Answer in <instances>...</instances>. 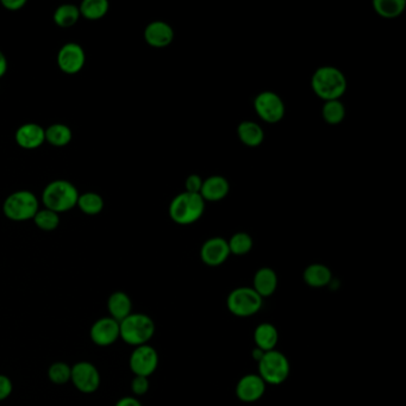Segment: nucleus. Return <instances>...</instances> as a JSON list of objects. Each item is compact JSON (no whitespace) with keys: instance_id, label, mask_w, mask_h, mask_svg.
Masks as SVG:
<instances>
[{"instance_id":"26","label":"nucleus","mask_w":406,"mask_h":406,"mask_svg":"<svg viewBox=\"0 0 406 406\" xmlns=\"http://www.w3.org/2000/svg\"><path fill=\"white\" fill-rule=\"evenodd\" d=\"M80 18V11H79L78 6L73 4H64L59 6L52 19L57 26L60 28H70L74 24H77Z\"/></svg>"},{"instance_id":"11","label":"nucleus","mask_w":406,"mask_h":406,"mask_svg":"<svg viewBox=\"0 0 406 406\" xmlns=\"http://www.w3.org/2000/svg\"><path fill=\"white\" fill-rule=\"evenodd\" d=\"M86 62V54L84 48L78 44L70 42L61 47L57 54V65L64 73L77 74L84 68Z\"/></svg>"},{"instance_id":"29","label":"nucleus","mask_w":406,"mask_h":406,"mask_svg":"<svg viewBox=\"0 0 406 406\" xmlns=\"http://www.w3.org/2000/svg\"><path fill=\"white\" fill-rule=\"evenodd\" d=\"M228 244L230 254L238 256L246 255L253 249V238L249 233L241 231L233 235V238L228 241Z\"/></svg>"},{"instance_id":"1","label":"nucleus","mask_w":406,"mask_h":406,"mask_svg":"<svg viewBox=\"0 0 406 406\" xmlns=\"http://www.w3.org/2000/svg\"><path fill=\"white\" fill-rule=\"evenodd\" d=\"M311 87L315 95L325 100H340L347 92L348 82L345 74L333 66H323L316 70L311 78Z\"/></svg>"},{"instance_id":"22","label":"nucleus","mask_w":406,"mask_h":406,"mask_svg":"<svg viewBox=\"0 0 406 406\" xmlns=\"http://www.w3.org/2000/svg\"><path fill=\"white\" fill-rule=\"evenodd\" d=\"M238 135L246 147L255 148L264 142V129L255 122L244 121L238 126Z\"/></svg>"},{"instance_id":"4","label":"nucleus","mask_w":406,"mask_h":406,"mask_svg":"<svg viewBox=\"0 0 406 406\" xmlns=\"http://www.w3.org/2000/svg\"><path fill=\"white\" fill-rule=\"evenodd\" d=\"M205 203L202 195L184 192L171 202L169 216L177 224H193L203 216Z\"/></svg>"},{"instance_id":"17","label":"nucleus","mask_w":406,"mask_h":406,"mask_svg":"<svg viewBox=\"0 0 406 406\" xmlns=\"http://www.w3.org/2000/svg\"><path fill=\"white\" fill-rule=\"evenodd\" d=\"M230 191V185L228 180L221 175H213L204 180L202 190L199 195L205 202H221L228 195Z\"/></svg>"},{"instance_id":"16","label":"nucleus","mask_w":406,"mask_h":406,"mask_svg":"<svg viewBox=\"0 0 406 406\" xmlns=\"http://www.w3.org/2000/svg\"><path fill=\"white\" fill-rule=\"evenodd\" d=\"M144 39L151 47L166 48L173 42L174 30L168 23L154 21L144 29Z\"/></svg>"},{"instance_id":"33","label":"nucleus","mask_w":406,"mask_h":406,"mask_svg":"<svg viewBox=\"0 0 406 406\" xmlns=\"http://www.w3.org/2000/svg\"><path fill=\"white\" fill-rule=\"evenodd\" d=\"M204 180L198 174H191L190 177L186 179L185 182V192L187 193H195L199 195L202 186H203Z\"/></svg>"},{"instance_id":"34","label":"nucleus","mask_w":406,"mask_h":406,"mask_svg":"<svg viewBox=\"0 0 406 406\" xmlns=\"http://www.w3.org/2000/svg\"><path fill=\"white\" fill-rule=\"evenodd\" d=\"M13 384L9 376L0 374V402L5 400L12 394Z\"/></svg>"},{"instance_id":"14","label":"nucleus","mask_w":406,"mask_h":406,"mask_svg":"<svg viewBox=\"0 0 406 406\" xmlns=\"http://www.w3.org/2000/svg\"><path fill=\"white\" fill-rule=\"evenodd\" d=\"M266 383L259 374H246L236 385V396L243 403H255L264 397Z\"/></svg>"},{"instance_id":"19","label":"nucleus","mask_w":406,"mask_h":406,"mask_svg":"<svg viewBox=\"0 0 406 406\" xmlns=\"http://www.w3.org/2000/svg\"><path fill=\"white\" fill-rule=\"evenodd\" d=\"M108 310L111 318L122 322L133 313V302L126 292L116 291L108 297Z\"/></svg>"},{"instance_id":"15","label":"nucleus","mask_w":406,"mask_h":406,"mask_svg":"<svg viewBox=\"0 0 406 406\" xmlns=\"http://www.w3.org/2000/svg\"><path fill=\"white\" fill-rule=\"evenodd\" d=\"M14 139L18 146L23 149H37L46 142V130L36 123H26L18 128Z\"/></svg>"},{"instance_id":"13","label":"nucleus","mask_w":406,"mask_h":406,"mask_svg":"<svg viewBox=\"0 0 406 406\" xmlns=\"http://www.w3.org/2000/svg\"><path fill=\"white\" fill-rule=\"evenodd\" d=\"M229 255L228 241L222 238H209L200 249V259L210 267H217L224 264Z\"/></svg>"},{"instance_id":"8","label":"nucleus","mask_w":406,"mask_h":406,"mask_svg":"<svg viewBox=\"0 0 406 406\" xmlns=\"http://www.w3.org/2000/svg\"><path fill=\"white\" fill-rule=\"evenodd\" d=\"M254 108L262 121L274 124L285 116V104L280 95L272 91L261 92L254 99Z\"/></svg>"},{"instance_id":"37","label":"nucleus","mask_w":406,"mask_h":406,"mask_svg":"<svg viewBox=\"0 0 406 406\" xmlns=\"http://www.w3.org/2000/svg\"><path fill=\"white\" fill-rule=\"evenodd\" d=\"M8 72V60L5 57L4 52L0 50V79L4 77Z\"/></svg>"},{"instance_id":"2","label":"nucleus","mask_w":406,"mask_h":406,"mask_svg":"<svg viewBox=\"0 0 406 406\" xmlns=\"http://www.w3.org/2000/svg\"><path fill=\"white\" fill-rule=\"evenodd\" d=\"M79 195L78 188L72 182L60 179L46 186L42 193V202L46 209L60 215L77 206Z\"/></svg>"},{"instance_id":"25","label":"nucleus","mask_w":406,"mask_h":406,"mask_svg":"<svg viewBox=\"0 0 406 406\" xmlns=\"http://www.w3.org/2000/svg\"><path fill=\"white\" fill-rule=\"evenodd\" d=\"M406 3L404 0H374L373 8L380 17L394 19L404 12Z\"/></svg>"},{"instance_id":"27","label":"nucleus","mask_w":406,"mask_h":406,"mask_svg":"<svg viewBox=\"0 0 406 406\" xmlns=\"http://www.w3.org/2000/svg\"><path fill=\"white\" fill-rule=\"evenodd\" d=\"M77 206L88 216H95L104 209V200L98 193L95 192H87L84 195H79Z\"/></svg>"},{"instance_id":"28","label":"nucleus","mask_w":406,"mask_h":406,"mask_svg":"<svg viewBox=\"0 0 406 406\" xmlns=\"http://www.w3.org/2000/svg\"><path fill=\"white\" fill-rule=\"evenodd\" d=\"M322 116L330 126H337L346 117V108L341 100H330L325 102L322 108Z\"/></svg>"},{"instance_id":"18","label":"nucleus","mask_w":406,"mask_h":406,"mask_svg":"<svg viewBox=\"0 0 406 406\" xmlns=\"http://www.w3.org/2000/svg\"><path fill=\"white\" fill-rule=\"evenodd\" d=\"M278 287L277 273L273 271L272 268L262 267L254 276L253 280V289L256 293L259 294L261 298L271 297Z\"/></svg>"},{"instance_id":"9","label":"nucleus","mask_w":406,"mask_h":406,"mask_svg":"<svg viewBox=\"0 0 406 406\" xmlns=\"http://www.w3.org/2000/svg\"><path fill=\"white\" fill-rule=\"evenodd\" d=\"M70 381L81 394H95L99 389L100 373L93 363L80 361L72 366Z\"/></svg>"},{"instance_id":"38","label":"nucleus","mask_w":406,"mask_h":406,"mask_svg":"<svg viewBox=\"0 0 406 406\" xmlns=\"http://www.w3.org/2000/svg\"><path fill=\"white\" fill-rule=\"evenodd\" d=\"M264 351L262 350L259 349V348H254L253 350V359H255L256 361H259L261 358H262V355H264Z\"/></svg>"},{"instance_id":"30","label":"nucleus","mask_w":406,"mask_h":406,"mask_svg":"<svg viewBox=\"0 0 406 406\" xmlns=\"http://www.w3.org/2000/svg\"><path fill=\"white\" fill-rule=\"evenodd\" d=\"M36 226L44 231H54L60 225V216L57 212L44 209L39 210L34 217Z\"/></svg>"},{"instance_id":"36","label":"nucleus","mask_w":406,"mask_h":406,"mask_svg":"<svg viewBox=\"0 0 406 406\" xmlns=\"http://www.w3.org/2000/svg\"><path fill=\"white\" fill-rule=\"evenodd\" d=\"M115 406H142L137 398L135 397H123L116 403Z\"/></svg>"},{"instance_id":"10","label":"nucleus","mask_w":406,"mask_h":406,"mask_svg":"<svg viewBox=\"0 0 406 406\" xmlns=\"http://www.w3.org/2000/svg\"><path fill=\"white\" fill-rule=\"evenodd\" d=\"M129 366L135 376L148 378L159 366V354L149 345L136 347L130 355Z\"/></svg>"},{"instance_id":"31","label":"nucleus","mask_w":406,"mask_h":406,"mask_svg":"<svg viewBox=\"0 0 406 406\" xmlns=\"http://www.w3.org/2000/svg\"><path fill=\"white\" fill-rule=\"evenodd\" d=\"M72 367L66 362H54L48 369V378L52 384L65 385L70 381Z\"/></svg>"},{"instance_id":"35","label":"nucleus","mask_w":406,"mask_h":406,"mask_svg":"<svg viewBox=\"0 0 406 406\" xmlns=\"http://www.w3.org/2000/svg\"><path fill=\"white\" fill-rule=\"evenodd\" d=\"M0 4L9 11H19L26 5V0H1Z\"/></svg>"},{"instance_id":"6","label":"nucleus","mask_w":406,"mask_h":406,"mask_svg":"<svg viewBox=\"0 0 406 406\" xmlns=\"http://www.w3.org/2000/svg\"><path fill=\"white\" fill-rule=\"evenodd\" d=\"M259 376L266 385H280L290 376V361L279 350H269L258 361Z\"/></svg>"},{"instance_id":"5","label":"nucleus","mask_w":406,"mask_h":406,"mask_svg":"<svg viewBox=\"0 0 406 406\" xmlns=\"http://www.w3.org/2000/svg\"><path fill=\"white\" fill-rule=\"evenodd\" d=\"M39 210V199L30 191H16L5 199L3 211L6 218L13 222L34 220Z\"/></svg>"},{"instance_id":"7","label":"nucleus","mask_w":406,"mask_h":406,"mask_svg":"<svg viewBox=\"0 0 406 406\" xmlns=\"http://www.w3.org/2000/svg\"><path fill=\"white\" fill-rule=\"evenodd\" d=\"M264 305V299L253 287H238L230 292L226 307L233 316L246 318L256 315Z\"/></svg>"},{"instance_id":"21","label":"nucleus","mask_w":406,"mask_h":406,"mask_svg":"<svg viewBox=\"0 0 406 406\" xmlns=\"http://www.w3.org/2000/svg\"><path fill=\"white\" fill-rule=\"evenodd\" d=\"M278 341H279V334H278L277 328L272 323H261L256 327L254 331L256 348L266 353L269 350L276 349Z\"/></svg>"},{"instance_id":"24","label":"nucleus","mask_w":406,"mask_h":406,"mask_svg":"<svg viewBox=\"0 0 406 406\" xmlns=\"http://www.w3.org/2000/svg\"><path fill=\"white\" fill-rule=\"evenodd\" d=\"M108 0H84L79 6V11L80 16L88 21H98L108 12Z\"/></svg>"},{"instance_id":"23","label":"nucleus","mask_w":406,"mask_h":406,"mask_svg":"<svg viewBox=\"0 0 406 406\" xmlns=\"http://www.w3.org/2000/svg\"><path fill=\"white\" fill-rule=\"evenodd\" d=\"M72 130L65 124L55 123L46 129V141L54 147H66L72 141Z\"/></svg>"},{"instance_id":"12","label":"nucleus","mask_w":406,"mask_h":406,"mask_svg":"<svg viewBox=\"0 0 406 406\" xmlns=\"http://www.w3.org/2000/svg\"><path fill=\"white\" fill-rule=\"evenodd\" d=\"M90 336L97 346H113L115 342L118 341V338H121L119 322L113 320L110 316L102 317L92 325Z\"/></svg>"},{"instance_id":"20","label":"nucleus","mask_w":406,"mask_h":406,"mask_svg":"<svg viewBox=\"0 0 406 406\" xmlns=\"http://www.w3.org/2000/svg\"><path fill=\"white\" fill-rule=\"evenodd\" d=\"M302 278L307 285L313 289H320V287L328 286L331 282L333 273L325 264H312L305 268Z\"/></svg>"},{"instance_id":"32","label":"nucleus","mask_w":406,"mask_h":406,"mask_svg":"<svg viewBox=\"0 0 406 406\" xmlns=\"http://www.w3.org/2000/svg\"><path fill=\"white\" fill-rule=\"evenodd\" d=\"M149 389V379L146 376H135L131 381V391L135 396H144Z\"/></svg>"},{"instance_id":"3","label":"nucleus","mask_w":406,"mask_h":406,"mask_svg":"<svg viewBox=\"0 0 406 406\" xmlns=\"http://www.w3.org/2000/svg\"><path fill=\"white\" fill-rule=\"evenodd\" d=\"M155 334V323L144 313H131L119 322V335L123 341L136 347L148 345Z\"/></svg>"}]
</instances>
